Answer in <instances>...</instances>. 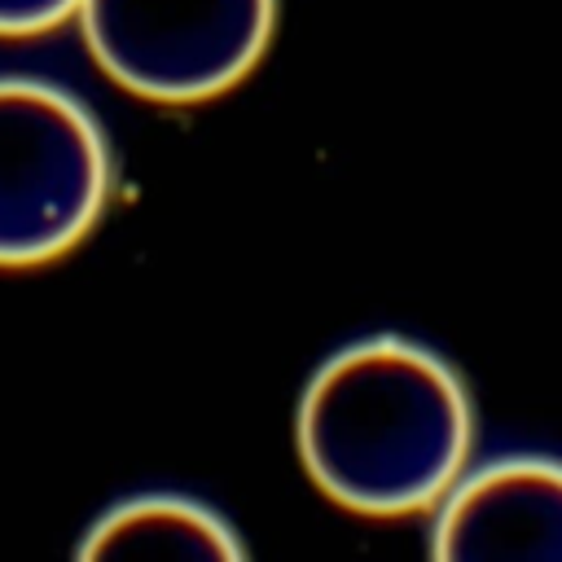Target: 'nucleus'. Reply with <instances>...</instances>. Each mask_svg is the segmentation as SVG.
I'll use <instances>...</instances> for the list:
<instances>
[{
    "mask_svg": "<svg viewBox=\"0 0 562 562\" xmlns=\"http://www.w3.org/2000/svg\"><path fill=\"white\" fill-rule=\"evenodd\" d=\"M294 443L307 479L334 505L364 518L426 514L470 470L474 404L439 351L373 334L338 347L312 373Z\"/></svg>",
    "mask_w": 562,
    "mask_h": 562,
    "instance_id": "obj_1",
    "label": "nucleus"
},
{
    "mask_svg": "<svg viewBox=\"0 0 562 562\" xmlns=\"http://www.w3.org/2000/svg\"><path fill=\"white\" fill-rule=\"evenodd\" d=\"M281 0H83L92 61L158 105H198L237 88L268 53Z\"/></svg>",
    "mask_w": 562,
    "mask_h": 562,
    "instance_id": "obj_3",
    "label": "nucleus"
},
{
    "mask_svg": "<svg viewBox=\"0 0 562 562\" xmlns=\"http://www.w3.org/2000/svg\"><path fill=\"white\" fill-rule=\"evenodd\" d=\"M430 553L448 562H562V461L496 457L435 505Z\"/></svg>",
    "mask_w": 562,
    "mask_h": 562,
    "instance_id": "obj_4",
    "label": "nucleus"
},
{
    "mask_svg": "<svg viewBox=\"0 0 562 562\" xmlns=\"http://www.w3.org/2000/svg\"><path fill=\"white\" fill-rule=\"evenodd\" d=\"M79 558H202V562H237L246 544L237 531L202 501L176 492L132 496L105 509L83 544Z\"/></svg>",
    "mask_w": 562,
    "mask_h": 562,
    "instance_id": "obj_5",
    "label": "nucleus"
},
{
    "mask_svg": "<svg viewBox=\"0 0 562 562\" xmlns=\"http://www.w3.org/2000/svg\"><path fill=\"white\" fill-rule=\"evenodd\" d=\"M83 0H0V35L26 40L61 26L66 18L79 13Z\"/></svg>",
    "mask_w": 562,
    "mask_h": 562,
    "instance_id": "obj_6",
    "label": "nucleus"
},
{
    "mask_svg": "<svg viewBox=\"0 0 562 562\" xmlns=\"http://www.w3.org/2000/svg\"><path fill=\"white\" fill-rule=\"evenodd\" d=\"M110 140L92 110L26 75H0V263L26 268L88 237L110 198Z\"/></svg>",
    "mask_w": 562,
    "mask_h": 562,
    "instance_id": "obj_2",
    "label": "nucleus"
}]
</instances>
